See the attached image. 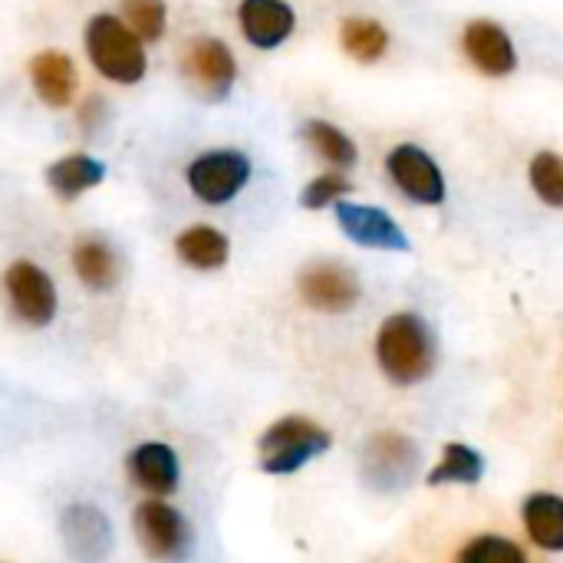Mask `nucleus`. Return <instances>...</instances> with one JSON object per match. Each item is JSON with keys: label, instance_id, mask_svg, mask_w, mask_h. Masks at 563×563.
<instances>
[{"label": "nucleus", "instance_id": "nucleus-20", "mask_svg": "<svg viewBox=\"0 0 563 563\" xmlns=\"http://www.w3.org/2000/svg\"><path fill=\"white\" fill-rule=\"evenodd\" d=\"M525 531L531 544H538L548 554H563V498L554 492H534L528 495L521 508Z\"/></svg>", "mask_w": 563, "mask_h": 563}, {"label": "nucleus", "instance_id": "nucleus-5", "mask_svg": "<svg viewBox=\"0 0 563 563\" xmlns=\"http://www.w3.org/2000/svg\"><path fill=\"white\" fill-rule=\"evenodd\" d=\"M0 290L10 317L26 330H46L59 313V290L49 271L30 257H16L0 274Z\"/></svg>", "mask_w": 563, "mask_h": 563}, {"label": "nucleus", "instance_id": "nucleus-26", "mask_svg": "<svg viewBox=\"0 0 563 563\" xmlns=\"http://www.w3.org/2000/svg\"><path fill=\"white\" fill-rule=\"evenodd\" d=\"M119 16L145 40L158 43L168 33V3L165 0H122Z\"/></svg>", "mask_w": 563, "mask_h": 563}, {"label": "nucleus", "instance_id": "nucleus-8", "mask_svg": "<svg viewBox=\"0 0 563 563\" xmlns=\"http://www.w3.org/2000/svg\"><path fill=\"white\" fill-rule=\"evenodd\" d=\"M181 73L201 99L224 102L238 82V56L221 36L201 33L188 40L181 53Z\"/></svg>", "mask_w": 563, "mask_h": 563}, {"label": "nucleus", "instance_id": "nucleus-24", "mask_svg": "<svg viewBox=\"0 0 563 563\" xmlns=\"http://www.w3.org/2000/svg\"><path fill=\"white\" fill-rule=\"evenodd\" d=\"M528 181L531 191L538 195V201H544L548 208H563V155L554 148H541L531 155L528 162Z\"/></svg>", "mask_w": 563, "mask_h": 563}, {"label": "nucleus", "instance_id": "nucleus-9", "mask_svg": "<svg viewBox=\"0 0 563 563\" xmlns=\"http://www.w3.org/2000/svg\"><path fill=\"white\" fill-rule=\"evenodd\" d=\"M59 538L76 563H102L115 548V528L99 505L73 501L59 515Z\"/></svg>", "mask_w": 563, "mask_h": 563}, {"label": "nucleus", "instance_id": "nucleus-25", "mask_svg": "<svg viewBox=\"0 0 563 563\" xmlns=\"http://www.w3.org/2000/svg\"><path fill=\"white\" fill-rule=\"evenodd\" d=\"M455 563H531L525 548L505 534H475L459 554Z\"/></svg>", "mask_w": 563, "mask_h": 563}, {"label": "nucleus", "instance_id": "nucleus-1", "mask_svg": "<svg viewBox=\"0 0 563 563\" xmlns=\"http://www.w3.org/2000/svg\"><path fill=\"white\" fill-rule=\"evenodd\" d=\"M148 43L119 16L92 13L82 26V53L89 66L112 86H139L148 76Z\"/></svg>", "mask_w": 563, "mask_h": 563}, {"label": "nucleus", "instance_id": "nucleus-13", "mask_svg": "<svg viewBox=\"0 0 563 563\" xmlns=\"http://www.w3.org/2000/svg\"><path fill=\"white\" fill-rule=\"evenodd\" d=\"M125 475L148 498H172L181 485V459L168 442L148 439L129 449Z\"/></svg>", "mask_w": 563, "mask_h": 563}, {"label": "nucleus", "instance_id": "nucleus-15", "mask_svg": "<svg viewBox=\"0 0 563 563\" xmlns=\"http://www.w3.org/2000/svg\"><path fill=\"white\" fill-rule=\"evenodd\" d=\"M462 53L488 79H505L518 69V46L498 20H472L462 30Z\"/></svg>", "mask_w": 563, "mask_h": 563}, {"label": "nucleus", "instance_id": "nucleus-3", "mask_svg": "<svg viewBox=\"0 0 563 563\" xmlns=\"http://www.w3.org/2000/svg\"><path fill=\"white\" fill-rule=\"evenodd\" d=\"M254 178V162L244 148H205L185 165V188L205 208H224L241 198Z\"/></svg>", "mask_w": 563, "mask_h": 563}, {"label": "nucleus", "instance_id": "nucleus-10", "mask_svg": "<svg viewBox=\"0 0 563 563\" xmlns=\"http://www.w3.org/2000/svg\"><path fill=\"white\" fill-rule=\"evenodd\" d=\"M419 445L399 432H379L366 442L363 452V482L379 492H396L409 485L419 472Z\"/></svg>", "mask_w": 563, "mask_h": 563}, {"label": "nucleus", "instance_id": "nucleus-11", "mask_svg": "<svg viewBox=\"0 0 563 563\" xmlns=\"http://www.w3.org/2000/svg\"><path fill=\"white\" fill-rule=\"evenodd\" d=\"M333 214H336L340 231L353 244H360L366 251H399L402 254V251L412 247V241L399 228V221L389 211L376 208V205H363V201H346L343 198V201L333 205Z\"/></svg>", "mask_w": 563, "mask_h": 563}, {"label": "nucleus", "instance_id": "nucleus-4", "mask_svg": "<svg viewBox=\"0 0 563 563\" xmlns=\"http://www.w3.org/2000/svg\"><path fill=\"white\" fill-rule=\"evenodd\" d=\"M333 435L307 416H284L271 422L257 439L261 472L267 475H294L323 452H330Z\"/></svg>", "mask_w": 563, "mask_h": 563}, {"label": "nucleus", "instance_id": "nucleus-17", "mask_svg": "<svg viewBox=\"0 0 563 563\" xmlns=\"http://www.w3.org/2000/svg\"><path fill=\"white\" fill-rule=\"evenodd\" d=\"M69 264L76 280L92 294H109L122 280V257L102 234H82L69 251Z\"/></svg>", "mask_w": 563, "mask_h": 563}, {"label": "nucleus", "instance_id": "nucleus-22", "mask_svg": "<svg viewBox=\"0 0 563 563\" xmlns=\"http://www.w3.org/2000/svg\"><path fill=\"white\" fill-rule=\"evenodd\" d=\"M340 46L350 59L369 66L389 53V30L373 16H346L340 23Z\"/></svg>", "mask_w": 563, "mask_h": 563}, {"label": "nucleus", "instance_id": "nucleus-28", "mask_svg": "<svg viewBox=\"0 0 563 563\" xmlns=\"http://www.w3.org/2000/svg\"><path fill=\"white\" fill-rule=\"evenodd\" d=\"M102 115H106V99L99 96H86V102L76 106V122L82 125L86 135H92L102 125Z\"/></svg>", "mask_w": 563, "mask_h": 563}, {"label": "nucleus", "instance_id": "nucleus-18", "mask_svg": "<svg viewBox=\"0 0 563 563\" xmlns=\"http://www.w3.org/2000/svg\"><path fill=\"white\" fill-rule=\"evenodd\" d=\"M106 175H109L106 162L89 152H66L43 168V181L59 201H79L82 195L99 188Z\"/></svg>", "mask_w": 563, "mask_h": 563}, {"label": "nucleus", "instance_id": "nucleus-7", "mask_svg": "<svg viewBox=\"0 0 563 563\" xmlns=\"http://www.w3.org/2000/svg\"><path fill=\"white\" fill-rule=\"evenodd\" d=\"M386 175L406 201L422 205V208H435L449 195V181H445L442 165L432 158V152H426L416 142H399L389 148Z\"/></svg>", "mask_w": 563, "mask_h": 563}, {"label": "nucleus", "instance_id": "nucleus-16", "mask_svg": "<svg viewBox=\"0 0 563 563\" xmlns=\"http://www.w3.org/2000/svg\"><path fill=\"white\" fill-rule=\"evenodd\" d=\"M26 79L33 96L46 109H69L79 89V69L63 49H40L26 63Z\"/></svg>", "mask_w": 563, "mask_h": 563}, {"label": "nucleus", "instance_id": "nucleus-6", "mask_svg": "<svg viewBox=\"0 0 563 563\" xmlns=\"http://www.w3.org/2000/svg\"><path fill=\"white\" fill-rule=\"evenodd\" d=\"M132 531L142 554L155 563H181L195 551V531L188 518L168 505V498H145L135 505Z\"/></svg>", "mask_w": 563, "mask_h": 563}, {"label": "nucleus", "instance_id": "nucleus-23", "mask_svg": "<svg viewBox=\"0 0 563 563\" xmlns=\"http://www.w3.org/2000/svg\"><path fill=\"white\" fill-rule=\"evenodd\" d=\"M485 478V459L465 445V442H449L442 449L439 465L429 472V485L442 488V485H478Z\"/></svg>", "mask_w": 563, "mask_h": 563}, {"label": "nucleus", "instance_id": "nucleus-21", "mask_svg": "<svg viewBox=\"0 0 563 563\" xmlns=\"http://www.w3.org/2000/svg\"><path fill=\"white\" fill-rule=\"evenodd\" d=\"M300 139L307 142V148L327 162L333 172H350L356 162H360V148L356 142L336 125V122H327V119H307L300 125Z\"/></svg>", "mask_w": 563, "mask_h": 563}, {"label": "nucleus", "instance_id": "nucleus-19", "mask_svg": "<svg viewBox=\"0 0 563 563\" xmlns=\"http://www.w3.org/2000/svg\"><path fill=\"white\" fill-rule=\"evenodd\" d=\"M175 257L198 274H211L221 271L231 261V238L214 228V224H188L175 234L172 241Z\"/></svg>", "mask_w": 563, "mask_h": 563}, {"label": "nucleus", "instance_id": "nucleus-2", "mask_svg": "<svg viewBox=\"0 0 563 563\" xmlns=\"http://www.w3.org/2000/svg\"><path fill=\"white\" fill-rule=\"evenodd\" d=\"M439 360L435 336L419 313H393L376 333V363L396 386H419Z\"/></svg>", "mask_w": 563, "mask_h": 563}, {"label": "nucleus", "instance_id": "nucleus-14", "mask_svg": "<svg viewBox=\"0 0 563 563\" xmlns=\"http://www.w3.org/2000/svg\"><path fill=\"white\" fill-rule=\"evenodd\" d=\"M238 30L261 53L280 49L297 30V10L287 0H238Z\"/></svg>", "mask_w": 563, "mask_h": 563}, {"label": "nucleus", "instance_id": "nucleus-27", "mask_svg": "<svg viewBox=\"0 0 563 563\" xmlns=\"http://www.w3.org/2000/svg\"><path fill=\"white\" fill-rule=\"evenodd\" d=\"M353 191V181L346 178V172H323L317 178H310L300 191V205L307 211H323V208H333L336 201H343L346 195Z\"/></svg>", "mask_w": 563, "mask_h": 563}, {"label": "nucleus", "instance_id": "nucleus-12", "mask_svg": "<svg viewBox=\"0 0 563 563\" xmlns=\"http://www.w3.org/2000/svg\"><path fill=\"white\" fill-rule=\"evenodd\" d=\"M297 294L310 310L343 313L360 300L363 287H360V277L350 267H343L336 261H317V264H307L300 271Z\"/></svg>", "mask_w": 563, "mask_h": 563}]
</instances>
